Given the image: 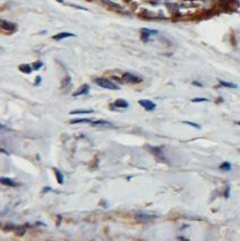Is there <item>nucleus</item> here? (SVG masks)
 Masks as SVG:
<instances>
[{
  "label": "nucleus",
  "instance_id": "1",
  "mask_svg": "<svg viewBox=\"0 0 240 241\" xmlns=\"http://www.w3.org/2000/svg\"><path fill=\"white\" fill-rule=\"evenodd\" d=\"M95 83L99 86H101L103 88H108V90H119V86L116 85L113 82H111L110 79H107V78H96Z\"/></svg>",
  "mask_w": 240,
  "mask_h": 241
},
{
  "label": "nucleus",
  "instance_id": "2",
  "mask_svg": "<svg viewBox=\"0 0 240 241\" xmlns=\"http://www.w3.org/2000/svg\"><path fill=\"white\" fill-rule=\"evenodd\" d=\"M123 82H126V83H132V84H136V83H140V82H142V78H139V77L133 75V74H130V73L123 74Z\"/></svg>",
  "mask_w": 240,
  "mask_h": 241
},
{
  "label": "nucleus",
  "instance_id": "3",
  "mask_svg": "<svg viewBox=\"0 0 240 241\" xmlns=\"http://www.w3.org/2000/svg\"><path fill=\"white\" fill-rule=\"evenodd\" d=\"M155 219V216L149 214H145V213H137L136 214V220L142 222V223H149L151 221H153Z\"/></svg>",
  "mask_w": 240,
  "mask_h": 241
},
{
  "label": "nucleus",
  "instance_id": "4",
  "mask_svg": "<svg viewBox=\"0 0 240 241\" xmlns=\"http://www.w3.org/2000/svg\"><path fill=\"white\" fill-rule=\"evenodd\" d=\"M1 28L6 32H15L16 31V24L7 21H1Z\"/></svg>",
  "mask_w": 240,
  "mask_h": 241
},
{
  "label": "nucleus",
  "instance_id": "5",
  "mask_svg": "<svg viewBox=\"0 0 240 241\" xmlns=\"http://www.w3.org/2000/svg\"><path fill=\"white\" fill-rule=\"evenodd\" d=\"M139 104H140V107H143L146 110V111H153L155 110V103H153L152 101H149V100H140L139 101Z\"/></svg>",
  "mask_w": 240,
  "mask_h": 241
},
{
  "label": "nucleus",
  "instance_id": "6",
  "mask_svg": "<svg viewBox=\"0 0 240 241\" xmlns=\"http://www.w3.org/2000/svg\"><path fill=\"white\" fill-rule=\"evenodd\" d=\"M158 31H154V30H149V28H142V40L144 42H149V35H153V34H156Z\"/></svg>",
  "mask_w": 240,
  "mask_h": 241
},
{
  "label": "nucleus",
  "instance_id": "7",
  "mask_svg": "<svg viewBox=\"0 0 240 241\" xmlns=\"http://www.w3.org/2000/svg\"><path fill=\"white\" fill-rule=\"evenodd\" d=\"M0 181L2 185H5V186H9V187H17V186H19V183L16 181H14L13 179L10 178H6V177H1L0 179Z\"/></svg>",
  "mask_w": 240,
  "mask_h": 241
},
{
  "label": "nucleus",
  "instance_id": "8",
  "mask_svg": "<svg viewBox=\"0 0 240 241\" xmlns=\"http://www.w3.org/2000/svg\"><path fill=\"white\" fill-rule=\"evenodd\" d=\"M88 92H90V86L85 84V85H83L82 87H80V90L77 92H75L74 93V96H80V95H86V94H88Z\"/></svg>",
  "mask_w": 240,
  "mask_h": 241
},
{
  "label": "nucleus",
  "instance_id": "9",
  "mask_svg": "<svg viewBox=\"0 0 240 241\" xmlns=\"http://www.w3.org/2000/svg\"><path fill=\"white\" fill-rule=\"evenodd\" d=\"M73 36H75V34H73V33L62 32V33H59V34H56V35H53V36H52V39H53V40H57V41H59V40H62V39L73 38Z\"/></svg>",
  "mask_w": 240,
  "mask_h": 241
},
{
  "label": "nucleus",
  "instance_id": "10",
  "mask_svg": "<svg viewBox=\"0 0 240 241\" xmlns=\"http://www.w3.org/2000/svg\"><path fill=\"white\" fill-rule=\"evenodd\" d=\"M18 69L21 70L22 73H24V74H31L33 70V67L32 66H30L28 64H23L21 65L19 67H18Z\"/></svg>",
  "mask_w": 240,
  "mask_h": 241
},
{
  "label": "nucleus",
  "instance_id": "11",
  "mask_svg": "<svg viewBox=\"0 0 240 241\" xmlns=\"http://www.w3.org/2000/svg\"><path fill=\"white\" fill-rule=\"evenodd\" d=\"M113 105L114 107H118V108H123V109H126V108L129 107V103L127 101H125V100H121V99H119L117 101L113 103Z\"/></svg>",
  "mask_w": 240,
  "mask_h": 241
},
{
  "label": "nucleus",
  "instance_id": "12",
  "mask_svg": "<svg viewBox=\"0 0 240 241\" xmlns=\"http://www.w3.org/2000/svg\"><path fill=\"white\" fill-rule=\"evenodd\" d=\"M53 171H54L56 177H57V181H58V183L62 185V183H64V174L60 172V170H59V169H56V168L53 169Z\"/></svg>",
  "mask_w": 240,
  "mask_h": 241
},
{
  "label": "nucleus",
  "instance_id": "13",
  "mask_svg": "<svg viewBox=\"0 0 240 241\" xmlns=\"http://www.w3.org/2000/svg\"><path fill=\"white\" fill-rule=\"evenodd\" d=\"M219 83L221 86H223V87H228V88H237L238 86L233 84V83H229V82H224L222 79H219Z\"/></svg>",
  "mask_w": 240,
  "mask_h": 241
},
{
  "label": "nucleus",
  "instance_id": "14",
  "mask_svg": "<svg viewBox=\"0 0 240 241\" xmlns=\"http://www.w3.org/2000/svg\"><path fill=\"white\" fill-rule=\"evenodd\" d=\"M93 122V120L92 119H74V120H71L70 121V123H92Z\"/></svg>",
  "mask_w": 240,
  "mask_h": 241
},
{
  "label": "nucleus",
  "instance_id": "15",
  "mask_svg": "<svg viewBox=\"0 0 240 241\" xmlns=\"http://www.w3.org/2000/svg\"><path fill=\"white\" fill-rule=\"evenodd\" d=\"M92 125H94V126H107V127H110V126H111V123L106 121V120H96V121L93 120Z\"/></svg>",
  "mask_w": 240,
  "mask_h": 241
},
{
  "label": "nucleus",
  "instance_id": "16",
  "mask_svg": "<svg viewBox=\"0 0 240 241\" xmlns=\"http://www.w3.org/2000/svg\"><path fill=\"white\" fill-rule=\"evenodd\" d=\"M93 113V110H75L70 111V114H90Z\"/></svg>",
  "mask_w": 240,
  "mask_h": 241
},
{
  "label": "nucleus",
  "instance_id": "17",
  "mask_svg": "<svg viewBox=\"0 0 240 241\" xmlns=\"http://www.w3.org/2000/svg\"><path fill=\"white\" fill-rule=\"evenodd\" d=\"M220 170H222V171H230L231 170V164H230L229 162H223L220 165Z\"/></svg>",
  "mask_w": 240,
  "mask_h": 241
},
{
  "label": "nucleus",
  "instance_id": "18",
  "mask_svg": "<svg viewBox=\"0 0 240 241\" xmlns=\"http://www.w3.org/2000/svg\"><path fill=\"white\" fill-rule=\"evenodd\" d=\"M18 229V226H16L15 224H13V223H8V224H6L4 226V231H13V230H16Z\"/></svg>",
  "mask_w": 240,
  "mask_h": 241
},
{
  "label": "nucleus",
  "instance_id": "19",
  "mask_svg": "<svg viewBox=\"0 0 240 241\" xmlns=\"http://www.w3.org/2000/svg\"><path fill=\"white\" fill-rule=\"evenodd\" d=\"M104 4H107V5L109 6H112L113 8H117V9H121V7L119 5H117V4H114V2H112V1H109V0H102Z\"/></svg>",
  "mask_w": 240,
  "mask_h": 241
},
{
  "label": "nucleus",
  "instance_id": "20",
  "mask_svg": "<svg viewBox=\"0 0 240 241\" xmlns=\"http://www.w3.org/2000/svg\"><path fill=\"white\" fill-rule=\"evenodd\" d=\"M43 66V62L42 61H35L34 64H33V69L34 70H39L41 67Z\"/></svg>",
  "mask_w": 240,
  "mask_h": 241
},
{
  "label": "nucleus",
  "instance_id": "21",
  "mask_svg": "<svg viewBox=\"0 0 240 241\" xmlns=\"http://www.w3.org/2000/svg\"><path fill=\"white\" fill-rule=\"evenodd\" d=\"M25 232H26V226H19L18 230H17V234L18 236H23Z\"/></svg>",
  "mask_w": 240,
  "mask_h": 241
},
{
  "label": "nucleus",
  "instance_id": "22",
  "mask_svg": "<svg viewBox=\"0 0 240 241\" xmlns=\"http://www.w3.org/2000/svg\"><path fill=\"white\" fill-rule=\"evenodd\" d=\"M208 99H205V97H198V99H192V102L194 103H198V102H207Z\"/></svg>",
  "mask_w": 240,
  "mask_h": 241
},
{
  "label": "nucleus",
  "instance_id": "23",
  "mask_svg": "<svg viewBox=\"0 0 240 241\" xmlns=\"http://www.w3.org/2000/svg\"><path fill=\"white\" fill-rule=\"evenodd\" d=\"M184 123H186V125H189V126H192V127H195V128L197 129H201V126L197 125V123L195 122H192V121H184Z\"/></svg>",
  "mask_w": 240,
  "mask_h": 241
},
{
  "label": "nucleus",
  "instance_id": "24",
  "mask_svg": "<svg viewBox=\"0 0 240 241\" xmlns=\"http://www.w3.org/2000/svg\"><path fill=\"white\" fill-rule=\"evenodd\" d=\"M229 194H230V187L228 186V187H227V191H225V194H224L225 198H228V197H229Z\"/></svg>",
  "mask_w": 240,
  "mask_h": 241
},
{
  "label": "nucleus",
  "instance_id": "25",
  "mask_svg": "<svg viewBox=\"0 0 240 241\" xmlns=\"http://www.w3.org/2000/svg\"><path fill=\"white\" fill-rule=\"evenodd\" d=\"M35 79H36V80H35V85H39V84L41 83V79H42V78H41V77L39 76V77H36Z\"/></svg>",
  "mask_w": 240,
  "mask_h": 241
},
{
  "label": "nucleus",
  "instance_id": "26",
  "mask_svg": "<svg viewBox=\"0 0 240 241\" xmlns=\"http://www.w3.org/2000/svg\"><path fill=\"white\" fill-rule=\"evenodd\" d=\"M192 84H194V85H196V86H201V87L203 86V84H202V83H198V82H194Z\"/></svg>",
  "mask_w": 240,
  "mask_h": 241
},
{
  "label": "nucleus",
  "instance_id": "27",
  "mask_svg": "<svg viewBox=\"0 0 240 241\" xmlns=\"http://www.w3.org/2000/svg\"><path fill=\"white\" fill-rule=\"evenodd\" d=\"M47 191H50V187H45V189H43V193H47Z\"/></svg>",
  "mask_w": 240,
  "mask_h": 241
},
{
  "label": "nucleus",
  "instance_id": "28",
  "mask_svg": "<svg viewBox=\"0 0 240 241\" xmlns=\"http://www.w3.org/2000/svg\"><path fill=\"white\" fill-rule=\"evenodd\" d=\"M178 239H179V240H188V239H186V238H184V237H179Z\"/></svg>",
  "mask_w": 240,
  "mask_h": 241
},
{
  "label": "nucleus",
  "instance_id": "29",
  "mask_svg": "<svg viewBox=\"0 0 240 241\" xmlns=\"http://www.w3.org/2000/svg\"><path fill=\"white\" fill-rule=\"evenodd\" d=\"M57 1H58V2H60V4H62V2H64V0H57Z\"/></svg>",
  "mask_w": 240,
  "mask_h": 241
},
{
  "label": "nucleus",
  "instance_id": "30",
  "mask_svg": "<svg viewBox=\"0 0 240 241\" xmlns=\"http://www.w3.org/2000/svg\"><path fill=\"white\" fill-rule=\"evenodd\" d=\"M236 123H237V125H239V126H240V121H236Z\"/></svg>",
  "mask_w": 240,
  "mask_h": 241
},
{
  "label": "nucleus",
  "instance_id": "31",
  "mask_svg": "<svg viewBox=\"0 0 240 241\" xmlns=\"http://www.w3.org/2000/svg\"><path fill=\"white\" fill-rule=\"evenodd\" d=\"M87 1H91V0H87Z\"/></svg>",
  "mask_w": 240,
  "mask_h": 241
}]
</instances>
